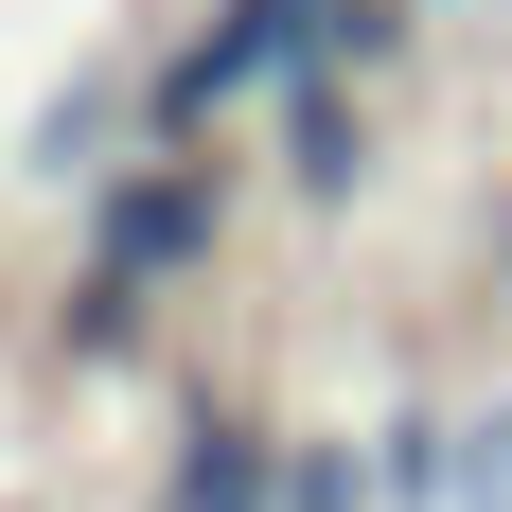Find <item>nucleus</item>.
<instances>
[{
  "instance_id": "1",
  "label": "nucleus",
  "mask_w": 512,
  "mask_h": 512,
  "mask_svg": "<svg viewBox=\"0 0 512 512\" xmlns=\"http://www.w3.org/2000/svg\"><path fill=\"white\" fill-rule=\"evenodd\" d=\"M212 248H230V177H195V159H142V177L89 212V265H106V283H142V301H159V283H195Z\"/></svg>"
},
{
  "instance_id": "2",
  "label": "nucleus",
  "mask_w": 512,
  "mask_h": 512,
  "mask_svg": "<svg viewBox=\"0 0 512 512\" xmlns=\"http://www.w3.org/2000/svg\"><path fill=\"white\" fill-rule=\"evenodd\" d=\"M283 442H265V407H195L177 424V460H159V512H283Z\"/></svg>"
},
{
  "instance_id": "3",
  "label": "nucleus",
  "mask_w": 512,
  "mask_h": 512,
  "mask_svg": "<svg viewBox=\"0 0 512 512\" xmlns=\"http://www.w3.org/2000/svg\"><path fill=\"white\" fill-rule=\"evenodd\" d=\"M283 159H301V195L371 177V124H354V89H336V71H318V89H283Z\"/></svg>"
},
{
  "instance_id": "4",
  "label": "nucleus",
  "mask_w": 512,
  "mask_h": 512,
  "mask_svg": "<svg viewBox=\"0 0 512 512\" xmlns=\"http://www.w3.org/2000/svg\"><path fill=\"white\" fill-rule=\"evenodd\" d=\"M495 283H512V212H495Z\"/></svg>"
}]
</instances>
